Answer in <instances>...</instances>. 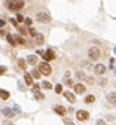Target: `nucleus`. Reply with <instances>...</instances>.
<instances>
[{"label":"nucleus","mask_w":116,"mask_h":125,"mask_svg":"<svg viewBox=\"0 0 116 125\" xmlns=\"http://www.w3.org/2000/svg\"><path fill=\"white\" fill-rule=\"evenodd\" d=\"M6 8L13 12H20L24 8V0H6Z\"/></svg>","instance_id":"obj_1"},{"label":"nucleus","mask_w":116,"mask_h":125,"mask_svg":"<svg viewBox=\"0 0 116 125\" xmlns=\"http://www.w3.org/2000/svg\"><path fill=\"white\" fill-rule=\"evenodd\" d=\"M101 57H103V52H101V49L98 48V46H92V48L88 49V58L91 61H98Z\"/></svg>","instance_id":"obj_2"},{"label":"nucleus","mask_w":116,"mask_h":125,"mask_svg":"<svg viewBox=\"0 0 116 125\" xmlns=\"http://www.w3.org/2000/svg\"><path fill=\"white\" fill-rule=\"evenodd\" d=\"M36 21L42 22V24H48V22H51V15H49L48 12H45V10L37 12L36 13Z\"/></svg>","instance_id":"obj_3"},{"label":"nucleus","mask_w":116,"mask_h":125,"mask_svg":"<svg viewBox=\"0 0 116 125\" xmlns=\"http://www.w3.org/2000/svg\"><path fill=\"white\" fill-rule=\"evenodd\" d=\"M37 69H39V72H40L43 76H49V74L52 73V67L49 66L46 61H42L40 64H39V67H37Z\"/></svg>","instance_id":"obj_4"},{"label":"nucleus","mask_w":116,"mask_h":125,"mask_svg":"<svg viewBox=\"0 0 116 125\" xmlns=\"http://www.w3.org/2000/svg\"><path fill=\"white\" fill-rule=\"evenodd\" d=\"M76 118H77L79 121H82V122H85V121H88V119L91 118V115H89V112H86V110H77V112H76Z\"/></svg>","instance_id":"obj_5"},{"label":"nucleus","mask_w":116,"mask_h":125,"mask_svg":"<svg viewBox=\"0 0 116 125\" xmlns=\"http://www.w3.org/2000/svg\"><path fill=\"white\" fill-rule=\"evenodd\" d=\"M55 57H57V55H55L54 49H51V48H49L48 51H45V55H43L42 58H43V60L48 62V61H52V60H55Z\"/></svg>","instance_id":"obj_6"},{"label":"nucleus","mask_w":116,"mask_h":125,"mask_svg":"<svg viewBox=\"0 0 116 125\" xmlns=\"http://www.w3.org/2000/svg\"><path fill=\"white\" fill-rule=\"evenodd\" d=\"M54 112H55L57 115H60V116H64L65 113H67V109H65L64 106L57 104V106H54Z\"/></svg>","instance_id":"obj_7"},{"label":"nucleus","mask_w":116,"mask_h":125,"mask_svg":"<svg viewBox=\"0 0 116 125\" xmlns=\"http://www.w3.org/2000/svg\"><path fill=\"white\" fill-rule=\"evenodd\" d=\"M73 88H74V92L76 94H85V91H86V88H85L84 83H74Z\"/></svg>","instance_id":"obj_8"},{"label":"nucleus","mask_w":116,"mask_h":125,"mask_svg":"<svg viewBox=\"0 0 116 125\" xmlns=\"http://www.w3.org/2000/svg\"><path fill=\"white\" fill-rule=\"evenodd\" d=\"M63 95L67 98L70 103H76V95H74L73 92H70V91H64V92H63Z\"/></svg>","instance_id":"obj_9"},{"label":"nucleus","mask_w":116,"mask_h":125,"mask_svg":"<svg viewBox=\"0 0 116 125\" xmlns=\"http://www.w3.org/2000/svg\"><path fill=\"white\" fill-rule=\"evenodd\" d=\"M13 39H15V43H16V45H22V46H25V45H27V40H25L21 34H15V36H13Z\"/></svg>","instance_id":"obj_10"},{"label":"nucleus","mask_w":116,"mask_h":125,"mask_svg":"<svg viewBox=\"0 0 116 125\" xmlns=\"http://www.w3.org/2000/svg\"><path fill=\"white\" fill-rule=\"evenodd\" d=\"M104 72H106V67H104L103 64L94 66V73H95V74H104Z\"/></svg>","instance_id":"obj_11"},{"label":"nucleus","mask_w":116,"mask_h":125,"mask_svg":"<svg viewBox=\"0 0 116 125\" xmlns=\"http://www.w3.org/2000/svg\"><path fill=\"white\" fill-rule=\"evenodd\" d=\"M2 113H3L6 118H13V116H15V112L12 110V109H8V107H5V109H3Z\"/></svg>","instance_id":"obj_12"},{"label":"nucleus","mask_w":116,"mask_h":125,"mask_svg":"<svg viewBox=\"0 0 116 125\" xmlns=\"http://www.w3.org/2000/svg\"><path fill=\"white\" fill-rule=\"evenodd\" d=\"M34 43H36L37 46H42V45L45 43V37H43V34H40V33H39V34L34 37Z\"/></svg>","instance_id":"obj_13"},{"label":"nucleus","mask_w":116,"mask_h":125,"mask_svg":"<svg viewBox=\"0 0 116 125\" xmlns=\"http://www.w3.org/2000/svg\"><path fill=\"white\" fill-rule=\"evenodd\" d=\"M25 61L28 62V64H31V66H36L37 64V57L36 55H28Z\"/></svg>","instance_id":"obj_14"},{"label":"nucleus","mask_w":116,"mask_h":125,"mask_svg":"<svg viewBox=\"0 0 116 125\" xmlns=\"http://www.w3.org/2000/svg\"><path fill=\"white\" fill-rule=\"evenodd\" d=\"M24 82H25L28 86H31L33 83H34V82H33V76H31L30 73H25V74H24Z\"/></svg>","instance_id":"obj_15"},{"label":"nucleus","mask_w":116,"mask_h":125,"mask_svg":"<svg viewBox=\"0 0 116 125\" xmlns=\"http://www.w3.org/2000/svg\"><path fill=\"white\" fill-rule=\"evenodd\" d=\"M64 83L67 85V86H73V85H74V83H73V81L70 79V73H69V72L64 74Z\"/></svg>","instance_id":"obj_16"},{"label":"nucleus","mask_w":116,"mask_h":125,"mask_svg":"<svg viewBox=\"0 0 116 125\" xmlns=\"http://www.w3.org/2000/svg\"><path fill=\"white\" fill-rule=\"evenodd\" d=\"M30 74L33 76V79H40V77H42V73L39 72V69H33Z\"/></svg>","instance_id":"obj_17"},{"label":"nucleus","mask_w":116,"mask_h":125,"mask_svg":"<svg viewBox=\"0 0 116 125\" xmlns=\"http://www.w3.org/2000/svg\"><path fill=\"white\" fill-rule=\"evenodd\" d=\"M9 97H11L9 91H6V89H0V98H2V100H8Z\"/></svg>","instance_id":"obj_18"},{"label":"nucleus","mask_w":116,"mask_h":125,"mask_svg":"<svg viewBox=\"0 0 116 125\" xmlns=\"http://www.w3.org/2000/svg\"><path fill=\"white\" fill-rule=\"evenodd\" d=\"M18 67H20L21 70H25V69H27V61H25L24 58H20V60H18Z\"/></svg>","instance_id":"obj_19"},{"label":"nucleus","mask_w":116,"mask_h":125,"mask_svg":"<svg viewBox=\"0 0 116 125\" xmlns=\"http://www.w3.org/2000/svg\"><path fill=\"white\" fill-rule=\"evenodd\" d=\"M6 40H8V43L11 45V46H15L16 43H15V39H13V36L11 34V33H6Z\"/></svg>","instance_id":"obj_20"},{"label":"nucleus","mask_w":116,"mask_h":125,"mask_svg":"<svg viewBox=\"0 0 116 125\" xmlns=\"http://www.w3.org/2000/svg\"><path fill=\"white\" fill-rule=\"evenodd\" d=\"M94 101H95V97H94V95H91V94L84 98V103H86V104H92Z\"/></svg>","instance_id":"obj_21"},{"label":"nucleus","mask_w":116,"mask_h":125,"mask_svg":"<svg viewBox=\"0 0 116 125\" xmlns=\"http://www.w3.org/2000/svg\"><path fill=\"white\" fill-rule=\"evenodd\" d=\"M76 77H77V79H80V81H86V74L84 73V72H76Z\"/></svg>","instance_id":"obj_22"},{"label":"nucleus","mask_w":116,"mask_h":125,"mask_svg":"<svg viewBox=\"0 0 116 125\" xmlns=\"http://www.w3.org/2000/svg\"><path fill=\"white\" fill-rule=\"evenodd\" d=\"M28 34H30L31 37H36L39 33H37V30H36V28H33V27H28Z\"/></svg>","instance_id":"obj_23"},{"label":"nucleus","mask_w":116,"mask_h":125,"mask_svg":"<svg viewBox=\"0 0 116 125\" xmlns=\"http://www.w3.org/2000/svg\"><path fill=\"white\" fill-rule=\"evenodd\" d=\"M18 30H20V34H21L22 37L28 33V28H25V27H18Z\"/></svg>","instance_id":"obj_24"},{"label":"nucleus","mask_w":116,"mask_h":125,"mask_svg":"<svg viewBox=\"0 0 116 125\" xmlns=\"http://www.w3.org/2000/svg\"><path fill=\"white\" fill-rule=\"evenodd\" d=\"M42 88H45V89H52V83L48 82V81H45V82L42 83Z\"/></svg>","instance_id":"obj_25"},{"label":"nucleus","mask_w":116,"mask_h":125,"mask_svg":"<svg viewBox=\"0 0 116 125\" xmlns=\"http://www.w3.org/2000/svg\"><path fill=\"white\" fill-rule=\"evenodd\" d=\"M107 100L115 104V103H116V94H109V95H107Z\"/></svg>","instance_id":"obj_26"},{"label":"nucleus","mask_w":116,"mask_h":125,"mask_svg":"<svg viewBox=\"0 0 116 125\" xmlns=\"http://www.w3.org/2000/svg\"><path fill=\"white\" fill-rule=\"evenodd\" d=\"M31 89H33V94H34V92H39V91H40V85H39V83H33V85H31Z\"/></svg>","instance_id":"obj_27"},{"label":"nucleus","mask_w":116,"mask_h":125,"mask_svg":"<svg viewBox=\"0 0 116 125\" xmlns=\"http://www.w3.org/2000/svg\"><path fill=\"white\" fill-rule=\"evenodd\" d=\"M34 98H36V100H45V95L39 91V92H34Z\"/></svg>","instance_id":"obj_28"},{"label":"nucleus","mask_w":116,"mask_h":125,"mask_svg":"<svg viewBox=\"0 0 116 125\" xmlns=\"http://www.w3.org/2000/svg\"><path fill=\"white\" fill-rule=\"evenodd\" d=\"M55 92H57V94H63V85H61V83L55 85Z\"/></svg>","instance_id":"obj_29"},{"label":"nucleus","mask_w":116,"mask_h":125,"mask_svg":"<svg viewBox=\"0 0 116 125\" xmlns=\"http://www.w3.org/2000/svg\"><path fill=\"white\" fill-rule=\"evenodd\" d=\"M63 121H64V124H65V125H76V124H74L72 119H69V118H64Z\"/></svg>","instance_id":"obj_30"},{"label":"nucleus","mask_w":116,"mask_h":125,"mask_svg":"<svg viewBox=\"0 0 116 125\" xmlns=\"http://www.w3.org/2000/svg\"><path fill=\"white\" fill-rule=\"evenodd\" d=\"M15 20H16V21H18V22H24V20H25V18L22 17V15H21V13H16V18H15Z\"/></svg>","instance_id":"obj_31"},{"label":"nucleus","mask_w":116,"mask_h":125,"mask_svg":"<svg viewBox=\"0 0 116 125\" xmlns=\"http://www.w3.org/2000/svg\"><path fill=\"white\" fill-rule=\"evenodd\" d=\"M24 24H25L27 27H31V24H33V20H31V18H25V20H24Z\"/></svg>","instance_id":"obj_32"},{"label":"nucleus","mask_w":116,"mask_h":125,"mask_svg":"<svg viewBox=\"0 0 116 125\" xmlns=\"http://www.w3.org/2000/svg\"><path fill=\"white\" fill-rule=\"evenodd\" d=\"M12 110H13L15 113H20V112H21V107H20V106H16V104H15V106H13V109H12Z\"/></svg>","instance_id":"obj_33"},{"label":"nucleus","mask_w":116,"mask_h":125,"mask_svg":"<svg viewBox=\"0 0 116 125\" xmlns=\"http://www.w3.org/2000/svg\"><path fill=\"white\" fill-rule=\"evenodd\" d=\"M11 24H12V25H15L16 28H18V27H20V25H18V21H16L15 18H11Z\"/></svg>","instance_id":"obj_34"},{"label":"nucleus","mask_w":116,"mask_h":125,"mask_svg":"<svg viewBox=\"0 0 116 125\" xmlns=\"http://www.w3.org/2000/svg\"><path fill=\"white\" fill-rule=\"evenodd\" d=\"M85 82H88V83H91V85H92V83H95L94 77H91V76H88V77H86V81H85Z\"/></svg>","instance_id":"obj_35"},{"label":"nucleus","mask_w":116,"mask_h":125,"mask_svg":"<svg viewBox=\"0 0 116 125\" xmlns=\"http://www.w3.org/2000/svg\"><path fill=\"white\" fill-rule=\"evenodd\" d=\"M95 125H107V124H106V121H103V119H97Z\"/></svg>","instance_id":"obj_36"},{"label":"nucleus","mask_w":116,"mask_h":125,"mask_svg":"<svg viewBox=\"0 0 116 125\" xmlns=\"http://www.w3.org/2000/svg\"><path fill=\"white\" fill-rule=\"evenodd\" d=\"M8 72V69L6 67H3V66H0V76H2V74H5Z\"/></svg>","instance_id":"obj_37"},{"label":"nucleus","mask_w":116,"mask_h":125,"mask_svg":"<svg viewBox=\"0 0 116 125\" xmlns=\"http://www.w3.org/2000/svg\"><path fill=\"white\" fill-rule=\"evenodd\" d=\"M107 83V79H100V81H98V85H101V86H104Z\"/></svg>","instance_id":"obj_38"},{"label":"nucleus","mask_w":116,"mask_h":125,"mask_svg":"<svg viewBox=\"0 0 116 125\" xmlns=\"http://www.w3.org/2000/svg\"><path fill=\"white\" fill-rule=\"evenodd\" d=\"M0 37H6V31L3 28H0Z\"/></svg>","instance_id":"obj_39"},{"label":"nucleus","mask_w":116,"mask_h":125,"mask_svg":"<svg viewBox=\"0 0 116 125\" xmlns=\"http://www.w3.org/2000/svg\"><path fill=\"white\" fill-rule=\"evenodd\" d=\"M82 66H84V67H86V69H92V66L89 64V62H82Z\"/></svg>","instance_id":"obj_40"},{"label":"nucleus","mask_w":116,"mask_h":125,"mask_svg":"<svg viewBox=\"0 0 116 125\" xmlns=\"http://www.w3.org/2000/svg\"><path fill=\"white\" fill-rule=\"evenodd\" d=\"M5 25H6V21H5V20H2V18H0V28H3Z\"/></svg>","instance_id":"obj_41"},{"label":"nucleus","mask_w":116,"mask_h":125,"mask_svg":"<svg viewBox=\"0 0 116 125\" xmlns=\"http://www.w3.org/2000/svg\"><path fill=\"white\" fill-rule=\"evenodd\" d=\"M37 55L43 57V55H45V51H42V49H37Z\"/></svg>","instance_id":"obj_42"},{"label":"nucleus","mask_w":116,"mask_h":125,"mask_svg":"<svg viewBox=\"0 0 116 125\" xmlns=\"http://www.w3.org/2000/svg\"><path fill=\"white\" fill-rule=\"evenodd\" d=\"M113 66H115V60L110 58V69H113Z\"/></svg>","instance_id":"obj_43"},{"label":"nucleus","mask_w":116,"mask_h":125,"mask_svg":"<svg viewBox=\"0 0 116 125\" xmlns=\"http://www.w3.org/2000/svg\"><path fill=\"white\" fill-rule=\"evenodd\" d=\"M18 86H20V89H21V91H24V89H25V88H24V85H22L21 82H18Z\"/></svg>","instance_id":"obj_44"},{"label":"nucleus","mask_w":116,"mask_h":125,"mask_svg":"<svg viewBox=\"0 0 116 125\" xmlns=\"http://www.w3.org/2000/svg\"><path fill=\"white\" fill-rule=\"evenodd\" d=\"M3 125H13V124H12L11 121H5V122H3Z\"/></svg>","instance_id":"obj_45"},{"label":"nucleus","mask_w":116,"mask_h":125,"mask_svg":"<svg viewBox=\"0 0 116 125\" xmlns=\"http://www.w3.org/2000/svg\"><path fill=\"white\" fill-rule=\"evenodd\" d=\"M113 52H115V54H116V46H115V49H113Z\"/></svg>","instance_id":"obj_46"},{"label":"nucleus","mask_w":116,"mask_h":125,"mask_svg":"<svg viewBox=\"0 0 116 125\" xmlns=\"http://www.w3.org/2000/svg\"><path fill=\"white\" fill-rule=\"evenodd\" d=\"M115 106H116V103H115Z\"/></svg>","instance_id":"obj_47"}]
</instances>
